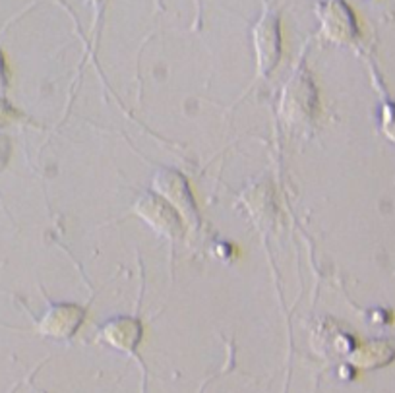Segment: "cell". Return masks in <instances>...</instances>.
Masks as SVG:
<instances>
[{"label":"cell","mask_w":395,"mask_h":393,"mask_svg":"<svg viewBox=\"0 0 395 393\" xmlns=\"http://www.w3.org/2000/svg\"><path fill=\"white\" fill-rule=\"evenodd\" d=\"M318 111V93L306 72H298L283 89L281 116L287 124L304 126Z\"/></svg>","instance_id":"cell-1"},{"label":"cell","mask_w":395,"mask_h":393,"mask_svg":"<svg viewBox=\"0 0 395 393\" xmlns=\"http://www.w3.org/2000/svg\"><path fill=\"white\" fill-rule=\"evenodd\" d=\"M153 184H156L157 192L163 196V200L180 215V219H184L190 229H196L200 225L196 201L183 175L177 171H159Z\"/></svg>","instance_id":"cell-2"},{"label":"cell","mask_w":395,"mask_h":393,"mask_svg":"<svg viewBox=\"0 0 395 393\" xmlns=\"http://www.w3.org/2000/svg\"><path fill=\"white\" fill-rule=\"evenodd\" d=\"M136 214L140 215L148 225H151L159 235L167 236V238H177L183 233L180 215L171 208L163 198H157L151 194L141 196L136 204Z\"/></svg>","instance_id":"cell-3"},{"label":"cell","mask_w":395,"mask_h":393,"mask_svg":"<svg viewBox=\"0 0 395 393\" xmlns=\"http://www.w3.org/2000/svg\"><path fill=\"white\" fill-rule=\"evenodd\" d=\"M256 57H258V72L260 76H268L274 70L281 57V37L277 18L266 16L254 31Z\"/></svg>","instance_id":"cell-4"},{"label":"cell","mask_w":395,"mask_h":393,"mask_svg":"<svg viewBox=\"0 0 395 393\" xmlns=\"http://www.w3.org/2000/svg\"><path fill=\"white\" fill-rule=\"evenodd\" d=\"M85 318L84 308L76 304H53L41 322V333L53 339H70Z\"/></svg>","instance_id":"cell-5"},{"label":"cell","mask_w":395,"mask_h":393,"mask_svg":"<svg viewBox=\"0 0 395 393\" xmlns=\"http://www.w3.org/2000/svg\"><path fill=\"white\" fill-rule=\"evenodd\" d=\"M320 20H322L324 35L330 41L339 45L353 43L355 35H357L353 14L349 12V8L341 0H335L332 4H325L324 14L320 16Z\"/></svg>","instance_id":"cell-6"},{"label":"cell","mask_w":395,"mask_h":393,"mask_svg":"<svg viewBox=\"0 0 395 393\" xmlns=\"http://www.w3.org/2000/svg\"><path fill=\"white\" fill-rule=\"evenodd\" d=\"M101 337L105 339V343L113 345L120 350L132 353L141 337V323L134 318H128V316L113 318L101 328Z\"/></svg>","instance_id":"cell-7"},{"label":"cell","mask_w":395,"mask_h":393,"mask_svg":"<svg viewBox=\"0 0 395 393\" xmlns=\"http://www.w3.org/2000/svg\"><path fill=\"white\" fill-rule=\"evenodd\" d=\"M382 130L395 143V105H386L382 111Z\"/></svg>","instance_id":"cell-8"},{"label":"cell","mask_w":395,"mask_h":393,"mask_svg":"<svg viewBox=\"0 0 395 393\" xmlns=\"http://www.w3.org/2000/svg\"><path fill=\"white\" fill-rule=\"evenodd\" d=\"M6 86V74H4V65H2V58H0V89Z\"/></svg>","instance_id":"cell-9"}]
</instances>
